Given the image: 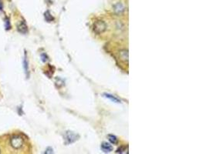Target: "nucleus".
I'll use <instances>...</instances> for the list:
<instances>
[{
	"label": "nucleus",
	"instance_id": "obj_1",
	"mask_svg": "<svg viewBox=\"0 0 206 154\" xmlns=\"http://www.w3.org/2000/svg\"><path fill=\"white\" fill-rule=\"evenodd\" d=\"M10 144L12 147L15 149H19L24 146V139L20 136L15 135L11 137Z\"/></svg>",
	"mask_w": 206,
	"mask_h": 154
},
{
	"label": "nucleus",
	"instance_id": "obj_2",
	"mask_svg": "<svg viewBox=\"0 0 206 154\" xmlns=\"http://www.w3.org/2000/svg\"><path fill=\"white\" fill-rule=\"evenodd\" d=\"M107 29V24L104 22V21L99 20L97 21L96 23H94V33H96L97 34L100 35L102 33L105 32Z\"/></svg>",
	"mask_w": 206,
	"mask_h": 154
},
{
	"label": "nucleus",
	"instance_id": "obj_3",
	"mask_svg": "<svg viewBox=\"0 0 206 154\" xmlns=\"http://www.w3.org/2000/svg\"><path fill=\"white\" fill-rule=\"evenodd\" d=\"M78 137H79L77 136V134H76L74 132L67 131L66 133V139L67 140L68 143H72L75 142Z\"/></svg>",
	"mask_w": 206,
	"mask_h": 154
},
{
	"label": "nucleus",
	"instance_id": "obj_4",
	"mask_svg": "<svg viewBox=\"0 0 206 154\" xmlns=\"http://www.w3.org/2000/svg\"><path fill=\"white\" fill-rule=\"evenodd\" d=\"M23 69H24V72H25V76L27 78L29 76V61L27 58V54L26 52H25V55H24V59H23Z\"/></svg>",
	"mask_w": 206,
	"mask_h": 154
},
{
	"label": "nucleus",
	"instance_id": "obj_5",
	"mask_svg": "<svg viewBox=\"0 0 206 154\" xmlns=\"http://www.w3.org/2000/svg\"><path fill=\"white\" fill-rule=\"evenodd\" d=\"M119 58L120 60L124 63H127L128 62V51L126 49H123V50L120 51L119 53Z\"/></svg>",
	"mask_w": 206,
	"mask_h": 154
},
{
	"label": "nucleus",
	"instance_id": "obj_6",
	"mask_svg": "<svg viewBox=\"0 0 206 154\" xmlns=\"http://www.w3.org/2000/svg\"><path fill=\"white\" fill-rule=\"evenodd\" d=\"M17 30L20 33H22V34H25L28 32V27H27V25H26L25 22H21L19 24L18 27H17Z\"/></svg>",
	"mask_w": 206,
	"mask_h": 154
},
{
	"label": "nucleus",
	"instance_id": "obj_7",
	"mask_svg": "<svg viewBox=\"0 0 206 154\" xmlns=\"http://www.w3.org/2000/svg\"><path fill=\"white\" fill-rule=\"evenodd\" d=\"M101 149L104 153H110L113 150V147L110 144L107 143V142H104L101 144Z\"/></svg>",
	"mask_w": 206,
	"mask_h": 154
},
{
	"label": "nucleus",
	"instance_id": "obj_8",
	"mask_svg": "<svg viewBox=\"0 0 206 154\" xmlns=\"http://www.w3.org/2000/svg\"><path fill=\"white\" fill-rule=\"evenodd\" d=\"M104 96L106 97V98L109 99H110L112 102H114V103H120V99L116 97L115 96H113L111 94H109V93H104Z\"/></svg>",
	"mask_w": 206,
	"mask_h": 154
},
{
	"label": "nucleus",
	"instance_id": "obj_9",
	"mask_svg": "<svg viewBox=\"0 0 206 154\" xmlns=\"http://www.w3.org/2000/svg\"><path fill=\"white\" fill-rule=\"evenodd\" d=\"M114 9V10L116 11L117 13H121L122 12L124 11V6L121 3H117V5H115Z\"/></svg>",
	"mask_w": 206,
	"mask_h": 154
},
{
	"label": "nucleus",
	"instance_id": "obj_10",
	"mask_svg": "<svg viewBox=\"0 0 206 154\" xmlns=\"http://www.w3.org/2000/svg\"><path fill=\"white\" fill-rule=\"evenodd\" d=\"M44 17H45V19H46L47 22H51V21H53L54 19V17L51 15L50 13H49V11H46V13H44Z\"/></svg>",
	"mask_w": 206,
	"mask_h": 154
},
{
	"label": "nucleus",
	"instance_id": "obj_11",
	"mask_svg": "<svg viewBox=\"0 0 206 154\" xmlns=\"http://www.w3.org/2000/svg\"><path fill=\"white\" fill-rule=\"evenodd\" d=\"M108 138H109L110 141L112 143L117 144V143H118V139H117L115 136H114V135H109V136H108Z\"/></svg>",
	"mask_w": 206,
	"mask_h": 154
},
{
	"label": "nucleus",
	"instance_id": "obj_12",
	"mask_svg": "<svg viewBox=\"0 0 206 154\" xmlns=\"http://www.w3.org/2000/svg\"><path fill=\"white\" fill-rule=\"evenodd\" d=\"M126 148H127V147H125V146L120 147L119 149H117L116 153H124V152L126 151Z\"/></svg>",
	"mask_w": 206,
	"mask_h": 154
},
{
	"label": "nucleus",
	"instance_id": "obj_13",
	"mask_svg": "<svg viewBox=\"0 0 206 154\" xmlns=\"http://www.w3.org/2000/svg\"><path fill=\"white\" fill-rule=\"evenodd\" d=\"M10 23H9V19H7V20H5V29H10Z\"/></svg>",
	"mask_w": 206,
	"mask_h": 154
},
{
	"label": "nucleus",
	"instance_id": "obj_14",
	"mask_svg": "<svg viewBox=\"0 0 206 154\" xmlns=\"http://www.w3.org/2000/svg\"><path fill=\"white\" fill-rule=\"evenodd\" d=\"M41 58H42V61L44 62V63L48 60V56H46L45 53H43V54H42V55H41Z\"/></svg>",
	"mask_w": 206,
	"mask_h": 154
},
{
	"label": "nucleus",
	"instance_id": "obj_15",
	"mask_svg": "<svg viewBox=\"0 0 206 154\" xmlns=\"http://www.w3.org/2000/svg\"><path fill=\"white\" fill-rule=\"evenodd\" d=\"M0 153H1V149H0Z\"/></svg>",
	"mask_w": 206,
	"mask_h": 154
}]
</instances>
